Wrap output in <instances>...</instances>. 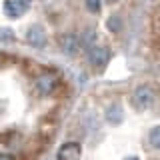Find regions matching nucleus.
<instances>
[{
    "instance_id": "nucleus-2",
    "label": "nucleus",
    "mask_w": 160,
    "mask_h": 160,
    "mask_svg": "<svg viewBox=\"0 0 160 160\" xmlns=\"http://www.w3.org/2000/svg\"><path fill=\"white\" fill-rule=\"evenodd\" d=\"M30 0H4V14L8 18H20L28 12Z\"/></svg>"
},
{
    "instance_id": "nucleus-1",
    "label": "nucleus",
    "mask_w": 160,
    "mask_h": 160,
    "mask_svg": "<svg viewBox=\"0 0 160 160\" xmlns=\"http://www.w3.org/2000/svg\"><path fill=\"white\" fill-rule=\"evenodd\" d=\"M154 100H156V96L150 86H138L132 92V106L136 110H148L154 104Z\"/></svg>"
},
{
    "instance_id": "nucleus-8",
    "label": "nucleus",
    "mask_w": 160,
    "mask_h": 160,
    "mask_svg": "<svg viewBox=\"0 0 160 160\" xmlns=\"http://www.w3.org/2000/svg\"><path fill=\"white\" fill-rule=\"evenodd\" d=\"M122 118H124V110L120 104H112V106L106 108V120L110 124H120Z\"/></svg>"
},
{
    "instance_id": "nucleus-6",
    "label": "nucleus",
    "mask_w": 160,
    "mask_h": 160,
    "mask_svg": "<svg viewBox=\"0 0 160 160\" xmlns=\"http://www.w3.org/2000/svg\"><path fill=\"white\" fill-rule=\"evenodd\" d=\"M26 40H28V44L30 46H34V48H40V46H44V42H46V32H44V28L42 26H32V28H28V32H26Z\"/></svg>"
},
{
    "instance_id": "nucleus-9",
    "label": "nucleus",
    "mask_w": 160,
    "mask_h": 160,
    "mask_svg": "<svg viewBox=\"0 0 160 160\" xmlns=\"http://www.w3.org/2000/svg\"><path fill=\"white\" fill-rule=\"evenodd\" d=\"M96 36H98V34L94 32V30H86V32H84V36H82V46L84 48H94L92 44L96 42Z\"/></svg>"
},
{
    "instance_id": "nucleus-10",
    "label": "nucleus",
    "mask_w": 160,
    "mask_h": 160,
    "mask_svg": "<svg viewBox=\"0 0 160 160\" xmlns=\"http://www.w3.org/2000/svg\"><path fill=\"white\" fill-rule=\"evenodd\" d=\"M148 140H150V144H152V148L160 150V126H156V128H152V130H150V136H148Z\"/></svg>"
},
{
    "instance_id": "nucleus-12",
    "label": "nucleus",
    "mask_w": 160,
    "mask_h": 160,
    "mask_svg": "<svg viewBox=\"0 0 160 160\" xmlns=\"http://www.w3.org/2000/svg\"><path fill=\"white\" fill-rule=\"evenodd\" d=\"M10 36H12V30H8V28H2V30H0V38H2V40H12Z\"/></svg>"
},
{
    "instance_id": "nucleus-14",
    "label": "nucleus",
    "mask_w": 160,
    "mask_h": 160,
    "mask_svg": "<svg viewBox=\"0 0 160 160\" xmlns=\"http://www.w3.org/2000/svg\"><path fill=\"white\" fill-rule=\"evenodd\" d=\"M0 160H14V158L8 156V154H0Z\"/></svg>"
},
{
    "instance_id": "nucleus-13",
    "label": "nucleus",
    "mask_w": 160,
    "mask_h": 160,
    "mask_svg": "<svg viewBox=\"0 0 160 160\" xmlns=\"http://www.w3.org/2000/svg\"><path fill=\"white\" fill-rule=\"evenodd\" d=\"M108 28L116 32V30L120 28V22H118V18H110V22H108Z\"/></svg>"
},
{
    "instance_id": "nucleus-16",
    "label": "nucleus",
    "mask_w": 160,
    "mask_h": 160,
    "mask_svg": "<svg viewBox=\"0 0 160 160\" xmlns=\"http://www.w3.org/2000/svg\"><path fill=\"white\" fill-rule=\"evenodd\" d=\"M126 160H138V158H134V156H132V158H126Z\"/></svg>"
},
{
    "instance_id": "nucleus-5",
    "label": "nucleus",
    "mask_w": 160,
    "mask_h": 160,
    "mask_svg": "<svg viewBox=\"0 0 160 160\" xmlns=\"http://www.w3.org/2000/svg\"><path fill=\"white\" fill-rule=\"evenodd\" d=\"M60 48H62V52L72 56V54H76L82 48V38H78L76 34H66V36L60 38Z\"/></svg>"
},
{
    "instance_id": "nucleus-3",
    "label": "nucleus",
    "mask_w": 160,
    "mask_h": 160,
    "mask_svg": "<svg viewBox=\"0 0 160 160\" xmlns=\"http://www.w3.org/2000/svg\"><path fill=\"white\" fill-rule=\"evenodd\" d=\"M108 60H110V50L108 48H104V46H94V48H90V52H88V62L92 64L94 68H104L108 64Z\"/></svg>"
},
{
    "instance_id": "nucleus-7",
    "label": "nucleus",
    "mask_w": 160,
    "mask_h": 160,
    "mask_svg": "<svg viewBox=\"0 0 160 160\" xmlns=\"http://www.w3.org/2000/svg\"><path fill=\"white\" fill-rule=\"evenodd\" d=\"M54 88H56L54 74H42V76L36 78V90L40 94H50V92H54Z\"/></svg>"
},
{
    "instance_id": "nucleus-15",
    "label": "nucleus",
    "mask_w": 160,
    "mask_h": 160,
    "mask_svg": "<svg viewBox=\"0 0 160 160\" xmlns=\"http://www.w3.org/2000/svg\"><path fill=\"white\" fill-rule=\"evenodd\" d=\"M106 2H108V4H112V2H116V0H106Z\"/></svg>"
},
{
    "instance_id": "nucleus-4",
    "label": "nucleus",
    "mask_w": 160,
    "mask_h": 160,
    "mask_svg": "<svg viewBox=\"0 0 160 160\" xmlns=\"http://www.w3.org/2000/svg\"><path fill=\"white\" fill-rule=\"evenodd\" d=\"M82 156V148L78 142H66L58 150V160H80Z\"/></svg>"
},
{
    "instance_id": "nucleus-11",
    "label": "nucleus",
    "mask_w": 160,
    "mask_h": 160,
    "mask_svg": "<svg viewBox=\"0 0 160 160\" xmlns=\"http://www.w3.org/2000/svg\"><path fill=\"white\" fill-rule=\"evenodd\" d=\"M86 8L90 12H98L100 10V0H86Z\"/></svg>"
}]
</instances>
